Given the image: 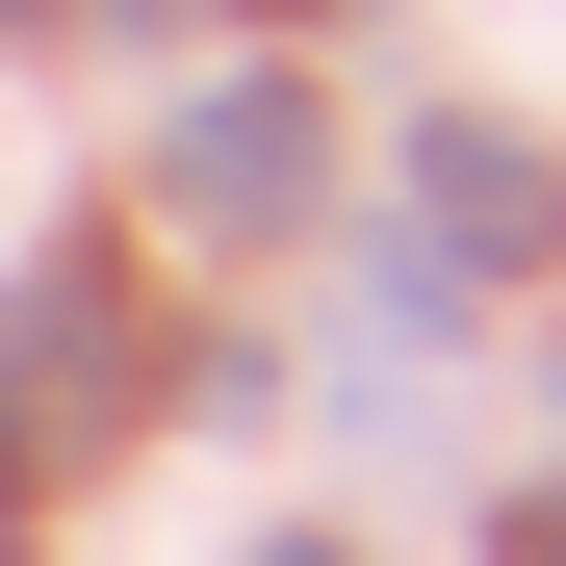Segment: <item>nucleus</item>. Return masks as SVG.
<instances>
[{
  "mask_svg": "<svg viewBox=\"0 0 566 566\" xmlns=\"http://www.w3.org/2000/svg\"><path fill=\"white\" fill-rule=\"evenodd\" d=\"M541 232H566V180H541L515 129H412V258H438V283H515Z\"/></svg>",
  "mask_w": 566,
  "mask_h": 566,
  "instance_id": "obj_3",
  "label": "nucleus"
},
{
  "mask_svg": "<svg viewBox=\"0 0 566 566\" xmlns=\"http://www.w3.org/2000/svg\"><path fill=\"white\" fill-rule=\"evenodd\" d=\"M310 77H207V104H180V155H155V207L180 232H283V207H310Z\"/></svg>",
  "mask_w": 566,
  "mask_h": 566,
  "instance_id": "obj_2",
  "label": "nucleus"
},
{
  "mask_svg": "<svg viewBox=\"0 0 566 566\" xmlns=\"http://www.w3.org/2000/svg\"><path fill=\"white\" fill-rule=\"evenodd\" d=\"M0 566H27V490H0Z\"/></svg>",
  "mask_w": 566,
  "mask_h": 566,
  "instance_id": "obj_6",
  "label": "nucleus"
},
{
  "mask_svg": "<svg viewBox=\"0 0 566 566\" xmlns=\"http://www.w3.org/2000/svg\"><path fill=\"white\" fill-rule=\"evenodd\" d=\"M104 27H207V0H104Z\"/></svg>",
  "mask_w": 566,
  "mask_h": 566,
  "instance_id": "obj_4",
  "label": "nucleus"
},
{
  "mask_svg": "<svg viewBox=\"0 0 566 566\" xmlns=\"http://www.w3.org/2000/svg\"><path fill=\"white\" fill-rule=\"evenodd\" d=\"M258 566H360V541H258Z\"/></svg>",
  "mask_w": 566,
  "mask_h": 566,
  "instance_id": "obj_5",
  "label": "nucleus"
},
{
  "mask_svg": "<svg viewBox=\"0 0 566 566\" xmlns=\"http://www.w3.org/2000/svg\"><path fill=\"white\" fill-rule=\"evenodd\" d=\"M0 27H27V0H0Z\"/></svg>",
  "mask_w": 566,
  "mask_h": 566,
  "instance_id": "obj_7",
  "label": "nucleus"
},
{
  "mask_svg": "<svg viewBox=\"0 0 566 566\" xmlns=\"http://www.w3.org/2000/svg\"><path fill=\"white\" fill-rule=\"evenodd\" d=\"M155 387V335H129V258H27L0 283V490H27V463H77Z\"/></svg>",
  "mask_w": 566,
  "mask_h": 566,
  "instance_id": "obj_1",
  "label": "nucleus"
}]
</instances>
